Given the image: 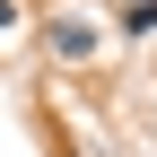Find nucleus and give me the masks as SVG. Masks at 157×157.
<instances>
[{"label":"nucleus","instance_id":"f257e3e1","mask_svg":"<svg viewBox=\"0 0 157 157\" xmlns=\"http://www.w3.org/2000/svg\"><path fill=\"white\" fill-rule=\"evenodd\" d=\"M44 44H52V61H96V44H105V35H96V17L61 9V17L44 26Z\"/></svg>","mask_w":157,"mask_h":157},{"label":"nucleus","instance_id":"7ed1b4c3","mask_svg":"<svg viewBox=\"0 0 157 157\" xmlns=\"http://www.w3.org/2000/svg\"><path fill=\"white\" fill-rule=\"evenodd\" d=\"M9 17H17V9H9V0H0V26H9Z\"/></svg>","mask_w":157,"mask_h":157},{"label":"nucleus","instance_id":"f03ea898","mask_svg":"<svg viewBox=\"0 0 157 157\" xmlns=\"http://www.w3.org/2000/svg\"><path fill=\"white\" fill-rule=\"evenodd\" d=\"M157 26V0H122V35H148Z\"/></svg>","mask_w":157,"mask_h":157}]
</instances>
